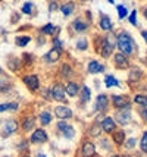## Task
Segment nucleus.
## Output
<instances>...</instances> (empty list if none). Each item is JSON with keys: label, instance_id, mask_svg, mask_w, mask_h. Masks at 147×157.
I'll use <instances>...</instances> for the list:
<instances>
[{"label": "nucleus", "instance_id": "26", "mask_svg": "<svg viewBox=\"0 0 147 157\" xmlns=\"http://www.w3.org/2000/svg\"><path fill=\"white\" fill-rule=\"evenodd\" d=\"M38 117H40V123H41L43 126H46V125H50V123H52V113L47 112V110L41 112Z\"/></svg>", "mask_w": 147, "mask_h": 157}, {"label": "nucleus", "instance_id": "25", "mask_svg": "<svg viewBox=\"0 0 147 157\" xmlns=\"http://www.w3.org/2000/svg\"><path fill=\"white\" fill-rule=\"evenodd\" d=\"M29 41H31V37H29V35H16V37H15V44H16L18 47L28 46Z\"/></svg>", "mask_w": 147, "mask_h": 157}, {"label": "nucleus", "instance_id": "30", "mask_svg": "<svg viewBox=\"0 0 147 157\" xmlns=\"http://www.w3.org/2000/svg\"><path fill=\"white\" fill-rule=\"evenodd\" d=\"M74 74V71H72V68H71L68 63H63L62 68H60V75L63 76V78H69L71 75Z\"/></svg>", "mask_w": 147, "mask_h": 157}, {"label": "nucleus", "instance_id": "49", "mask_svg": "<svg viewBox=\"0 0 147 157\" xmlns=\"http://www.w3.org/2000/svg\"><path fill=\"white\" fill-rule=\"evenodd\" d=\"M81 2H91V0H81Z\"/></svg>", "mask_w": 147, "mask_h": 157}, {"label": "nucleus", "instance_id": "32", "mask_svg": "<svg viewBox=\"0 0 147 157\" xmlns=\"http://www.w3.org/2000/svg\"><path fill=\"white\" fill-rule=\"evenodd\" d=\"M140 148L143 153H146L147 154V131L143 132V135H141V140H140Z\"/></svg>", "mask_w": 147, "mask_h": 157}, {"label": "nucleus", "instance_id": "28", "mask_svg": "<svg viewBox=\"0 0 147 157\" xmlns=\"http://www.w3.org/2000/svg\"><path fill=\"white\" fill-rule=\"evenodd\" d=\"M112 138H113V141H115V144L121 145V144L124 143V140H125V132L124 131H113Z\"/></svg>", "mask_w": 147, "mask_h": 157}, {"label": "nucleus", "instance_id": "15", "mask_svg": "<svg viewBox=\"0 0 147 157\" xmlns=\"http://www.w3.org/2000/svg\"><path fill=\"white\" fill-rule=\"evenodd\" d=\"M40 33H41L43 35H50V37H57V34L60 33V27H56V25H53L52 22H49V24H46L44 27L40 28Z\"/></svg>", "mask_w": 147, "mask_h": 157}, {"label": "nucleus", "instance_id": "31", "mask_svg": "<svg viewBox=\"0 0 147 157\" xmlns=\"http://www.w3.org/2000/svg\"><path fill=\"white\" fill-rule=\"evenodd\" d=\"M75 47H77V50H79V52L87 50V48H88V40H87V38H79V40L77 41V44H75Z\"/></svg>", "mask_w": 147, "mask_h": 157}, {"label": "nucleus", "instance_id": "5", "mask_svg": "<svg viewBox=\"0 0 147 157\" xmlns=\"http://www.w3.org/2000/svg\"><path fill=\"white\" fill-rule=\"evenodd\" d=\"M57 129L60 131V134H62L65 138H68V140H72V138L75 137V129H74V126L69 125L68 122L59 121V122H57Z\"/></svg>", "mask_w": 147, "mask_h": 157}, {"label": "nucleus", "instance_id": "2", "mask_svg": "<svg viewBox=\"0 0 147 157\" xmlns=\"http://www.w3.org/2000/svg\"><path fill=\"white\" fill-rule=\"evenodd\" d=\"M113 48H115V41L112 40L110 35H106L102 38V43H100V56L102 57H110L113 53Z\"/></svg>", "mask_w": 147, "mask_h": 157}, {"label": "nucleus", "instance_id": "46", "mask_svg": "<svg viewBox=\"0 0 147 157\" xmlns=\"http://www.w3.org/2000/svg\"><path fill=\"white\" fill-rule=\"evenodd\" d=\"M144 107H147V96H146V100H144Z\"/></svg>", "mask_w": 147, "mask_h": 157}, {"label": "nucleus", "instance_id": "21", "mask_svg": "<svg viewBox=\"0 0 147 157\" xmlns=\"http://www.w3.org/2000/svg\"><path fill=\"white\" fill-rule=\"evenodd\" d=\"M59 10L62 12L63 16H69V15L74 13V10H75V3L74 2H66V3H63L59 6Z\"/></svg>", "mask_w": 147, "mask_h": 157}, {"label": "nucleus", "instance_id": "43", "mask_svg": "<svg viewBox=\"0 0 147 157\" xmlns=\"http://www.w3.org/2000/svg\"><path fill=\"white\" fill-rule=\"evenodd\" d=\"M141 35H143V38L146 40V43H147V31L144 29V31H141Z\"/></svg>", "mask_w": 147, "mask_h": 157}, {"label": "nucleus", "instance_id": "35", "mask_svg": "<svg viewBox=\"0 0 147 157\" xmlns=\"http://www.w3.org/2000/svg\"><path fill=\"white\" fill-rule=\"evenodd\" d=\"M9 68L12 69L14 72H16V71L19 69V60H18L16 57H14V60H9Z\"/></svg>", "mask_w": 147, "mask_h": 157}, {"label": "nucleus", "instance_id": "36", "mask_svg": "<svg viewBox=\"0 0 147 157\" xmlns=\"http://www.w3.org/2000/svg\"><path fill=\"white\" fill-rule=\"evenodd\" d=\"M144 100H146V96H141V94H137V96L134 97V103L141 104V106H144Z\"/></svg>", "mask_w": 147, "mask_h": 157}, {"label": "nucleus", "instance_id": "6", "mask_svg": "<svg viewBox=\"0 0 147 157\" xmlns=\"http://www.w3.org/2000/svg\"><path fill=\"white\" fill-rule=\"evenodd\" d=\"M99 28L102 31H106V33H110L113 29V22L109 18V15L103 13V12L99 13Z\"/></svg>", "mask_w": 147, "mask_h": 157}, {"label": "nucleus", "instance_id": "14", "mask_svg": "<svg viewBox=\"0 0 147 157\" xmlns=\"http://www.w3.org/2000/svg\"><path fill=\"white\" fill-rule=\"evenodd\" d=\"M116 122L119 125H128V123L131 122V110L130 109H121L118 110V113H116Z\"/></svg>", "mask_w": 147, "mask_h": 157}, {"label": "nucleus", "instance_id": "7", "mask_svg": "<svg viewBox=\"0 0 147 157\" xmlns=\"http://www.w3.org/2000/svg\"><path fill=\"white\" fill-rule=\"evenodd\" d=\"M112 104L115 109H130L131 107V103L128 100V97L126 96H118V94H115L112 96Z\"/></svg>", "mask_w": 147, "mask_h": 157}, {"label": "nucleus", "instance_id": "50", "mask_svg": "<svg viewBox=\"0 0 147 157\" xmlns=\"http://www.w3.org/2000/svg\"><path fill=\"white\" fill-rule=\"evenodd\" d=\"M110 157H119V156H110Z\"/></svg>", "mask_w": 147, "mask_h": 157}, {"label": "nucleus", "instance_id": "45", "mask_svg": "<svg viewBox=\"0 0 147 157\" xmlns=\"http://www.w3.org/2000/svg\"><path fill=\"white\" fill-rule=\"evenodd\" d=\"M35 157H46V156H44V154H41V153H40V154H37V156H35Z\"/></svg>", "mask_w": 147, "mask_h": 157}, {"label": "nucleus", "instance_id": "53", "mask_svg": "<svg viewBox=\"0 0 147 157\" xmlns=\"http://www.w3.org/2000/svg\"><path fill=\"white\" fill-rule=\"evenodd\" d=\"M0 2H2V0H0Z\"/></svg>", "mask_w": 147, "mask_h": 157}, {"label": "nucleus", "instance_id": "12", "mask_svg": "<svg viewBox=\"0 0 147 157\" xmlns=\"http://www.w3.org/2000/svg\"><path fill=\"white\" fill-rule=\"evenodd\" d=\"M107 107H109V97L106 94H99L96 98V103H94V110L103 113L107 110Z\"/></svg>", "mask_w": 147, "mask_h": 157}, {"label": "nucleus", "instance_id": "1", "mask_svg": "<svg viewBox=\"0 0 147 157\" xmlns=\"http://www.w3.org/2000/svg\"><path fill=\"white\" fill-rule=\"evenodd\" d=\"M116 47L119 48V52L125 56H131L135 52V44H134L133 37L128 34L126 31H122L116 35Z\"/></svg>", "mask_w": 147, "mask_h": 157}, {"label": "nucleus", "instance_id": "41", "mask_svg": "<svg viewBox=\"0 0 147 157\" xmlns=\"http://www.w3.org/2000/svg\"><path fill=\"white\" fill-rule=\"evenodd\" d=\"M57 7H59V6H57L56 0H52V3H50V6H49V10H50V12H55Z\"/></svg>", "mask_w": 147, "mask_h": 157}, {"label": "nucleus", "instance_id": "16", "mask_svg": "<svg viewBox=\"0 0 147 157\" xmlns=\"http://www.w3.org/2000/svg\"><path fill=\"white\" fill-rule=\"evenodd\" d=\"M100 128H102V131H103V132H106V134H110V132H113V131L116 129V122H115V119L106 116L105 119L102 121V123H100Z\"/></svg>", "mask_w": 147, "mask_h": 157}, {"label": "nucleus", "instance_id": "9", "mask_svg": "<svg viewBox=\"0 0 147 157\" xmlns=\"http://www.w3.org/2000/svg\"><path fill=\"white\" fill-rule=\"evenodd\" d=\"M88 28H90V24H88L84 18H81V16H78V18H75V19L72 21V29H74L75 33H78V34L85 33Z\"/></svg>", "mask_w": 147, "mask_h": 157}, {"label": "nucleus", "instance_id": "27", "mask_svg": "<svg viewBox=\"0 0 147 157\" xmlns=\"http://www.w3.org/2000/svg\"><path fill=\"white\" fill-rule=\"evenodd\" d=\"M18 107H19V104H18V103H3V104H0V113L7 112V110L15 112V110H18Z\"/></svg>", "mask_w": 147, "mask_h": 157}, {"label": "nucleus", "instance_id": "20", "mask_svg": "<svg viewBox=\"0 0 147 157\" xmlns=\"http://www.w3.org/2000/svg\"><path fill=\"white\" fill-rule=\"evenodd\" d=\"M35 116H25L24 119H22V129L25 131V132H29V131H33L34 129V126H35Z\"/></svg>", "mask_w": 147, "mask_h": 157}, {"label": "nucleus", "instance_id": "40", "mask_svg": "<svg viewBox=\"0 0 147 157\" xmlns=\"http://www.w3.org/2000/svg\"><path fill=\"white\" fill-rule=\"evenodd\" d=\"M62 46H63V43L59 40V37H55V38H53V47L62 48Z\"/></svg>", "mask_w": 147, "mask_h": 157}, {"label": "nucleus", "instance_id": "33", "mask_svg": "<svg viewBox=\"0 0 147 157\" xmlns=\"http://www.w3.org/2000/svg\"><path fill=\"white\" fill-rule=\"evenodd\" d=\"M116 10H118V18L119 19H124L126 16V13H128V10H126V7L124 6V5H118L116 6Z\"/></svg>", "mask_w": 147, "mask_h": 157}, {"label": "nucleus", "instance_id": "11", "mask_svg": "<svg viewBox=\"0 0 147 157\" xmlns=\"http://www.w3.org/2000/svg\"><path fill=\"white\" fill-rule=\"evenodd\" d=\"M60 56H62V48L52 47L49 52L44 55V57H43V59H44V62H46V63H50V65H52V63H56V62L60 59Z\"/></svg>", "mask_w": 147, "mask_h": 157}, {"label": "nucleus", "instance_id": "22", "mask_svg": "<svg viewBox=\"0 0 147 157\" xmlns=\"http://www.w3.org/2000/svg\"><path fill=\"white\" fill-rule=\"evenodd\" d=\"M18 129V122L15 121V119H9V121H6V123H5V135H10V134H14L15 131Z\"/></svg>", "mask_w": 147, "mask_h": 157}, {"label": "nucleus", "instance_id": "51", "mask_svg": "<svg viewBox=\"0 0 147 157\" xmlns=\"http://www.w3.org/2000/svg\"><path fill=\"white\" fill-rule=\"evenodd\" d=\"M24 157H29V156H24Z\"/></svg>", "mask_w": 147, "mask_h": 157}, {"label": "nucleus", "instance_id": "13", "mask_svg": "<svg viewBox=\"0 0 147 157\" xmlns=\"http://www.w3.org/2000/svg\"><path fill=\"white\" fill-rule=\"evenodd\" d=\"M113 63L118 69H128L130 68V60H128V56L122 55L121 52L115 53L113 56Z\"/></svg>", "mask_w": 147, "mask_h": 157}, {"label": "nucleus", "instance_id": "48", "mask_svg": "<svg viewBox=\"0 0 147 157\" xmlns=\"http://www.w3.org/2000/svg\"><path fill=\"white\" fill-rule=\"evenodd\" d=\"M2 72H3V69H2V66H0V74H2Z\"/></svg>", "mask_w": 147, "mask_h": 157}, {"label": "nucleus", "instance_id": "34", "mask_svg": "<svg viewBox=\"0 0 147 157\" xmlns=\"http://www.w3.org/2000/svg\"><path fill=\"white\" fill-rule=\"evenodd\" d=\"M100 132H102V128H100V125H93L88 134H90L91 137H99V135H100Z\"/></svg>", "mask_w": 147, "mask_h": 157}, {"label": "nucleus", "instance_id": "8", "mask_svg": "<svg viewBox=\"0 0 147 157\" xmlns=\"http://www.w3.org/2000/svg\"><path fill=\"white\" fill-rule=\"evenodd\" d=\"M66 94H65V87H63L62 84H59L56 82L53 87H52V98L53 100H56V101H62L65 103L66 101Z\"/></svg>", "mask_w": 147, "mask_h": 157}, {"label": "nucleus", "instance_id": "3", "mask_svg": "<svg viewBox=\"0 0 147 157\" xmlns=\"http://www.w3.org/2000/svg\"><path fill=\"white\" fill-rule=\"evenodd\" d=\"M22 82L28 87L29 91H37V90L40 88V78L38 75H35V74H29V75H25L22 78Z\"/></svg>", "mask_w": 147, "mask_h": 157}, {"label": "nucleus", "instance_id": "47", "mask_svg": "<svg viewBox=\"0 0 147 157\" xmlns=\"http://www.w3.org/2000/svg\"><path fill=\"white\" fill-rule=\"evenodd\" d=\"M107 2H109V3H112V5L115 3V0H107Z\"/></svg>", "mask_w": 147, "mask_h": 157}, {"label": "nucleus", "instance_id": "4", "mask_svg": "<svg viewBox=\"0 0 147 157\" xmlns=\"http://www.w3.org/2000/svg\"><path fill=\"white\" fill-rule=\"evenodd\" d=\"M29 141L33 144H44L49 141V135H47V132L43 129V128H37V129L31 134Z\"/></svg>", "mask_w": 147, "mask_h": 157}, {"label": "nucleus", "instance_id": "52", "mask_svg": "<svg viewBox=\"0 0 147 157\" xmlns=\"http://www.w3.org/2000/svg\"><path fill=\"white\" fill-rule=\"evenodd\" d=\"M5 157H9V156H5Z\"/></svg>", "mask_w": 147, "mask_h": 157}, {"label": "nucleus", "instance_id": "29", "mask_svg": "<svg viewBox=\"0 0 147 157\" xmlns=\"http://www.w3.org/2000/svg\"><path fill=\"white\" fill-rule=\"evenodd\" d=\"M105 85L107 87V88H112V87H119V81L113 75H106L105 76Z\"/></svg>", "mask_w": 147, "mask_h": 157}, {"label": "nucleus", "instance_id": "39", "mask_svg": "<svg viewBox=\"0 0 147 157\" xmlns=\"http://www.w3.org/2000/svg\"><path fill=\"white\" fill-rule=\"evenodd\" d=\"M130 24L134 25V27L137 25V10H133V12H131V15H130Z\"/></svg>", "mask_w": 147, "mask_h": 157}, {"label": "nucleus", "instance_id": "44", "mask_svg": "<svg viewBox=\"0 0 147 157\" xmlns=\"http://www.w3.org/2000/svg\"><path fill=\"white\" fill-rule=\"evenodd\" d=\"M143 15H144V18L147 19V7H144V9H143Z\"/></svg>", "mask_w": 147, "mask_h": 157}, {"label": "nucleus", "instance_id": "17", "mask_svg": "<svg viewBox=\"0 0 147 157\" xmlns=\"http://www.w3.org/2000/svg\"><path fill=\"white\" fill-rule=\"evenodd\" d=\"M87 71H88V74H91V75H96V74H102L105 71V66L99 60H91L88 63V66H87Z\"/></svg>", "mask_w": 147, "mask_h": 157}, {"label": "nucleus", "instance_id": "38", "mask_svg": "<svg viewBox=\"0 0 147 157\" xmlns=\"http://www.w3.org/2000/svg\"><path fill=\"white\" fill-rule=\"evenodd\" d=\"M9 88H10V82L6 81V79H3V81L0 79V90H2V91H6V90H9Z\"/></svg>", "mask_w": 147, "mask_h": 157}, {"label": "nucleus", "instance_id": "23", "mask_svg": "<svg viewBox=\"0 0 147 157\" xmlns=\"http://www.w3.org/2000/svg\"><path fill=\"white\" fill-rule=\"evenodd\" d=\"M79 97H81V103H88L91 100V91H90V88L87 87V85H83L81 88H79Z\"/></svg>", "mask_w": 147, "mask_h": 157}, {"label": "nucleus", "instance_id": "37", "mask_svg": "<svg viewBox=\"0 0 147 157\" xmlns=\"http://www.w3.org/2000/svg\"><path fill=\"white\" fill-rule=\"evenodd\" d=\"M134 147H135V138H130L125 143V148L126 150H133Z\"/></svg>", "mask_w": 147, "mask_h": 157}, {"label": "nucleus", "instance_id": "42", "mask_svg": "<svg viewBox=\"0 0 147 157\" xmlns=\"http://www.w3.org/2000/svg\"><path fill=\"white\" fill-rule=\"evenodd\" d=\"M140 115H141V117H143V119L147 122V107H144V106H143V109L140 110Z\"/></svg>", "mask_w": 147, "mask_h": 157}, {"label": "nucleus", "instance_id": "10", "mask_svg": "<svg viewBox=\"0 0 147 157\" xmlns=\"http://www.w3.org/2000/svg\"><path fill=\"white\" fill-rule=\"evenodd\" d=\"M55 116L59 121H65V119H71L74 116V112L68 106H56L55 107Z\"/></svg>", "mask_w": 147, "mask_h": 157}, {"label": "nucleus", "instance_id": "18", "mask_svg": "<svg viewBox=\"0 0 147 157\" xmlns=\"http://www.w3.org/2000/svg\"><path fill=\"white\" fill-rule=\"evenodd\" d=\"M81 154H83V157H93L96 154V145L90 141H85L83 144V148H81Z\"/></svg>", "mask_w": 147, "mask_h": 157}, {"label": "nucleus", "instance_id": "19", "mask_svg": "<svg viewBox=\"0 0 147 157\" xmlns=\"http://www.w3.org/2000/svg\"><path fill=\"white\" fill-rule=\"evenodd\" d=\"M78 93H79V85H78L77 82L69 81L66 84V87H65V94L66 96L75 97V96H78Z\"/></svg>", "mask_w": 147, "mask_h": 157}, {"label": "nucleus", "instance_id": "24", "mask_svg": "<svg viewBox=\"0 0 147 157\" xmlns=\"http://www.w3.org/2000/svg\"><path fill=\"white\" fill-rule=\"evenodd\" d=\"M21 12L24 15H29V16H33L35 15V5L33 2H25L21 7Z\"/></svg>", "mask_w": 147, "mask_h": 157}]
</instances>
